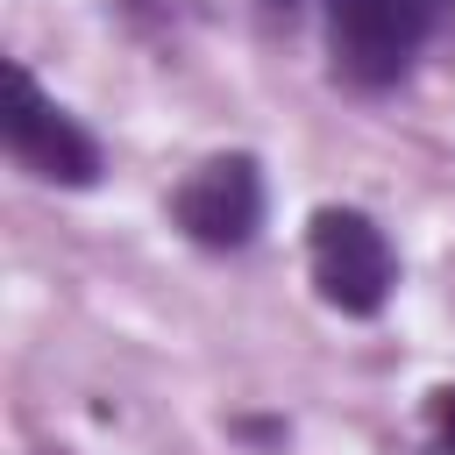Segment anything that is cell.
<instances>
[{
	"label": "cell",
	"instance_id": "5",
	"mask_svg": "<svg viewBox=\"0 0 455 455\" xmlns=\"http://www.w3.org/2000/svg\"><path fill=\"white\" fill-rule=\"evenodd\" d=\"M427 427H434V448L455 455V384H441V391L427 398Z\"/></svg>",
	"mask_w": 455,
	"mask_h": 455
},
{
	"label": "cell",
	"instance_id": "2",
	"mask_svg": "<svg viewBox=\"0 0 455 455\" xmlns=\"http://www.w3.org/2000/svg\"><path fill=\"white\" fill-rule=\"evenodd\" d=\"M306 270H313V291L334 313H348V320L384 313V299L398 284V256H391L384 228L363 206H320L313 213V228H306Z\"/></svg>",
	"mask_w": 455,
	"mask_h": 455
},
{
	"label": "cell",
	"instance_id": "4",
	"mask_svg": "<svg viewBox=\"0 0 455 455\" xmlns=\"http://www.w3.org/2000/svg\"><path fill=\"white\" fill-rule=\"evenodd\" d=\"M171 220H178L185 242H199V249H242V242L263 228V171H256V156H242V149L206 156V164L171 192Z\"/></svg>",
	"mask_w": 455,
	"mask_h": 455
},
{
	"label": "cell",
	"instance_id": "1",
	"mask_svg": "<svg viewBox=\"0 0 455 455\" xmlns=\"http://www.w3.org/2000/svg\"><path fill=\"white\" fill-rule=\"evenodd\" d=\"M320 14H327L334 78L355 92H384L412 71L441 0H320Z\"/></svg>",
	"mask_w": 455,
	"mask_h": 455
},
{
	"label": "cell",
	"instance_id": "3",
	"mask_svg": "<svg viewBox=\"0 0 455 455\" xmlns=\"http://www.w3.org/2000/svg\"><path fill=\"white\" fill-rule=\"evenodd\" d=\"M0 135H7V156L43 185H71L78 192V185L100 178V142L36 85L28 64H7V121H0Z\"/></svg>",
	"mask_w": 455,
	"mask_h": 455
}]
</instances>
